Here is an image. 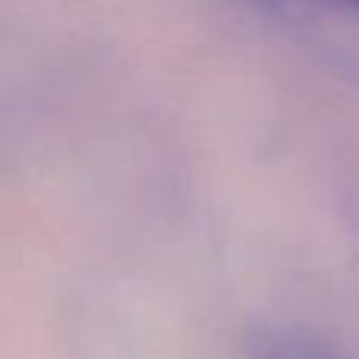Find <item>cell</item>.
I'll return each instance as SVG.
<instances>
[{
	"mask_svg": "<svg viewBox=\"0 0 359 359\" xmlns=\"http://www.w3.org/2000/svg\"><path fill=\"white\" fill-rule=\"evenodd\" d=\"M259 16L322 67L359 82V0H227Z\"/></svg>",
	"mask_w": 359,
	"mask_h": 359,
	"instance_id": "1",
	"label": "cell"
},
{
	"mask_svg": "<svg viewBox=\"0 0 359 359\" xmlns=\"http://www.w3.org/2000/svg\"><path fill=\"white\" fill-rule=\"evenodd\" d=\"M249 359H347L334 344L297 325H265L249 341Z\"/></svg>",
	"mask_w": 359,
	"mask_h": 359,
	"instance_id": "2",
	"label": "cell"
}]
</instances>
